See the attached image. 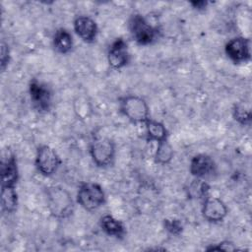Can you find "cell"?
<instances>
[{
	"label": "cell",
	"instance_id": "obj_1",
	"mask_svg": "<svg viewBox=\"0 0 252 252\" xmlns=\"http://www.w3.org/2000/svg\"><path fill=\"white\" fill-rule=\"evenodd\" d=\"M46 202L50 214L55 219H68L74 212V201L70 193L60 186L47 188Z\"/></svg>",
	"mask_w": 252,
	"mask_h": 252
},
{
	"label": "cell",
	"instance_id": "obj_2",
	"mask_svg": "<svg viewBox=\"0 0 252 252\" xmlns=\"http://www.w3.org/2000/svg\"><path fill=\"white\" fill-rule=\"evenodd\" d=\"M128 29L135 42L142 46L155 43L159 36L158 29L151 25V23L139 13H135L130 17Z\"/></svg>",
	"mask_w": 252,
	"mask_h": 252
},
{
	"label": "cell",
	"instance_id": "obj_3",
	"mask_svg": "<svg viewBox=\"0 0 252 252\" xmlns=\"http://www.w3.org/2000/svg\"><path fill=\"white\" fill-rule=\"evenodd\" d=\"M89 153L95 166L105 168L114 161L116 154L115 143L109 137L94 136L90 142Z\"/></svg>",
	"mask_w": 252,
	"mask_h": 252
},
{
	"label": "cell",
	"instance_id": "obj_4",
	"mask_svg": "<svg viewBox=\"0 0 252 252\" xmlns=\"http://www.w3.org/2000/svg\"><path fill=\"white\" fill-rule=\"evenodd\" d=\"M120 112L132 123H145L150 119V107L142 96L137 94H126L119 98Z\"/></svg>",
	"mask_w": 252,
	"mask_h": 252
},
{
	"label": "cell",
	"instance_id": "obj_5",
	"mask_svg": "<svg viewBox=\"0 0 252 252\" xmlns=\"http://www.w3.org/2000/svg\"><path fill=\"white\" fill-rule=\"evenodd\" d=\"M76 201L84 210L94 212L105 204L106 196L100 184L88 181L80 184L76 195Z\"/></svg>",
	"mask_w": 252,
	"mask_h": 252
},
{
	"label": "cell",
	"instance_id": "obj_6",
	"mask_svg": "<svg viewBox=\"0 0 252 252\" xmlns=\"http://www.w3.org/2000/svg\"><path fill=\"white\" fill-rule=\"evenodd\" d=\"M62 160L57 152L48 145H40L36 149L34 165L39 174L49 177L59 168Z\"/></svg>",
	"mask_w": 252,
	"mask_h": 252
},
{
	"label": "cell",
	"instance_id": "obj_7",
	"mask_svg": "<svg viewBox=\"0 0 252 252\" xmlns=\"http://www.w3.org/2000/svg\"><path fill=\"white\" fill-rule=\"evenodd\" d=\"M29 94L32 107L39 113L48 112L52 106V91L43 82L32 78L29 83Z\"/></svg>",
	"mask_w": 252,
	"mask_h": 252
},
{
	"label": "cell",
	"instance_id": "obj_8",
	"mask_svg": "<svg viewBox=\"0 0 252 252\" xmlns=\"http://www.w3.org/2000/svg\"><path fill=\"white\" fill-rule=\"evenodd\" d=\"M224 53L234 64L248 62L251 58L250 39L244 36H235L229 39L224 45Z\"/></svg>",
	"mask_w": 252,
	"mask_h": 252
},
{
	"label": "cell",
	"instance_id": "obj_9",
	"mask_svg": "<svg viewBox=\"0 0 252 252\" xmlns=\"http://www.w3.org/2000/svg\"><path fill=\"white\" fill-rule=\"evenodd\" d=\"M202 202L201 212L203 218L207 221L218 223L226 218L228 214V208L220 198L211 196L209 194L202 200Z\"/></svg>",
	"mask_w": 252,
	"mask_h": 252
},
{
	"label": "cell",
	"instance_id": "obj_10",
	"mask_svg": "<svg viewBox=\"0 0 252 252\" xmlns=\"http://www.w3.org/2000/svg\"><path fill=\"white\" fill-rule=\"evenodd\" d=\"M107 61L112 69L119 70L124 68L130 62V53L127 42L122 38H115L108 46Z\"/></svg>",
	"mask_w": 252,
	"mask_h": 252
},
{
	"label": "cell",
	"instance_id": "obj_11",
	"mask_svg": "<svg viewBox=\"0 0 252 252\" xmlns=\"http://www.w3.org/2000/svg\"><path fill=\"white\" fill-rule=\"evenodd\" d=\"M73 29L76 34L86 43H94L98 34L96 22L89 16H78L73 21Z\"/></svg>",
	"mask_w": 252,
	"mask_h": 252
},
{
	"label": "cell",
	"instance_id": "obj_12",
	"mask_svg": "<svg viewBox=\"0 0 252 252\" xmlns=\"http://www.w3.org/2000/svg\"><path fill=\"white\" fill-rule=\"evenodd\" d=\"M217 164L214 158L207 154L195 155L189 164V171L195 178L203 179L215 173Z\"/></svg>",
	"mask_w": 252,
	"mask_h": 252
},
{
	"label": "cell",
	"instance_id": "obj_13",
	"mask_svg": "<svg viewBox=\"0 0 252 252\" xmlns=\"http://www.w3.org/2000/svg\"><path fill=\"white\" fill-rule=\"evenodd\" d=\"M19 180V168L17 158L10 155L1 162V186L16 187Z\"/></svg>",
	"mask_w": 252,
	"mask_h": 252
},
{
	"label": "cell",
	"instance_id": "obj_14",
	"mask_svg": "<svg viewBox=\"0 0 252 252\" xmlns=\"http://www.w3.org/2000/svg\"><path fill=\"white\" fill-rule=\"evenodd\" d=\"M99 226L106 235L116 239L124 238L127 233L124 223L111 215L102 216L99 219Z\"/></svg>",
	"mask_w": 252,
	"mask_h": 252
},
{
	"label": "cell",
	"instance_id": "obj_15",
	"mask_svg": "<svg viewBox=\"0 0 252 252\" xmlns=\"http://www.w3.org/2000/svg\"><path fill=\"white\" fill-rule=\"evenodd\" d=\"M52 45L54 50L59 54H68L74 46V40L71 32L64 28L55 31L52 37Z\"/></svg>",
	"mask_w": 252,
	"mask_h": 252
},
{
	"label": "cell",
	"instance_id": "obj_16",
	"mask_svg": "<svg viewBox=\"0 0 252 252\" xmlns=\"http://www.w3.org/2000/svg\"><path fill=\"white\" fill-rule=\"evenodd\" d=\"M144 124L146 127V138L148 142H156L158 144L168 140V131L163 123L150 118Z\"/></svg>",
	"mask_w": 252,
	"mask_h": 252
},
{
	"label": "cell",
	"instance_id": "obj_17",
	"mask_svg": "<svg viewBox=\"0 0 252 252\" xmlns=\"http://www.w3.org/2000/svg\"><path fill=\"white\" fill-rule=\"evenodd\" d=\"M18 207V193L16 187L1 186V209L4 214H13Z\"/></svg>",
	"mask_w": 252,
	"mask_h": 252
},
{
	"label": "cell",
	"instance_id": "obj_18",
	"mask_svg": "<svg viewBox=\"0 0 252 252\" xmlns=\"http://www.w3.org/2000/svg\"><path fill=\"white\" fill-rule=\"evenodd\" d=\"M173 149L169 144L168 140L159 142L157 144V149L155 152V161L160 165H166L170 163L173 158Z\"/></svg>",
	"mask_w": 252,
	"mask_h": 252
},
{
	"label": "cell",
	"instance_id": "obj_19",
	"mask_svg": "<svg viewBox=\"0 0 252 252\" xmlns=\"http://www.w3.org/2000/svg\"><path fill=\"white\" fill-rule=\"evenodd\" d=\"M232 116L236 122L240 125L246 126L251 123L252 113L248 104L244 103V101L237 102L232 107Z\"/></svg>",
	"mask_w": 252,
	"mask_h": 252
},
{
	"label": "cell",
	"instance_id": "obj_20",
	"mask_svg": "<svg viewBox=\"0 0 252 252\" xmlns=\"http://www.w3.org/2000/svg\"><path fill=\"white\" fill-rule=\"evenodd\" d=\"M210 185L200 178H195L189 185L188 194L191 198L203 200L210 194Z\"/></svg>",
	"mask_w": 252,
	"mask_h": 252
},
{
	"label": "cell",
	"instance_id": "obj_21",
	"mask_svg": "<svg viewBox=\"0 0 252 252\" xmlns=\"http://www.w3.org/2000/svg\"><path fill=\"white\" fill-rule=\"evenodd\" d=\"M164 229L171 235H179L183 231V224L178 219H165L163 220Z\"/></svg>",
	"mask_w": 252,
	"mask_h": 252
},
{
	"label": "cell",
	"instance_id": "obj_22",
	"mask_svg": "<svg viewBox=\"0 0 252 252\" xmlns=\"http://www.w3.org/2000/svg\"><path fill=\"white\" fill-rule=\"evenodd\" d=\"M208 251H219V250H223V251H235L237 250V247L235 244L229 240H223L216 244H212L206 248Z\"/></svg>",
	"mask_w": 252,
	"mask_h": 252
},
{
	"label": "cell",
	"instance_id": "obj_23",
	"mask_svg": "<svg viewBox=\"0 0 252 252\" xmlns=\"http://www.w3.org/2000/svg\"><path fill=\"white\" fill-rule=\"evenodd\" d=\"M10 59H11V55H10L9 45H8V43L5 42V40H2L1 41V56H0L2 72H4L6 70V68L8 67Z\"/></svg>",
	"mask_w": 252,
	"mask_h": 252
},
{
	"label": "cell",
	"instance_id": "obj_24",
	"mask_svg": "<svg viewBox=\"0 0 252 252\" xmlns=\"http://www.w3.org/2000/svg\"><path fill=\"white\" fill-rule=\"evenodd\" d=\"M189 4L197 11H202V10H205L209 4V2L207 1H204V0H201V1H191L189 2Z\"/></svg>",
	"mask_w": 252,
	"mask_h": 252
}]
</instances>
